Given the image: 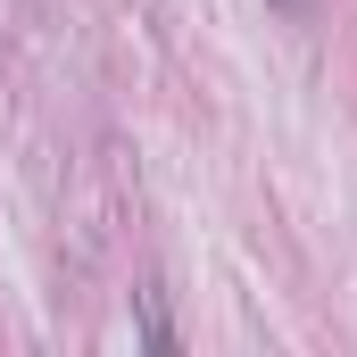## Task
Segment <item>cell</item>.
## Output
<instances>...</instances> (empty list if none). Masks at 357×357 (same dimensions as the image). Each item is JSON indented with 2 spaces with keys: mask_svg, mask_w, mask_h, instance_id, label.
I'll return each mask as SVG.
<instances>
[{
  "mask_svg": "<svg viewBox=\"0 0 357 357\" xmlns=\"http://www.w3.org/2000/svg\"><path fill=\"white\" fill-rule=\"evenodd\" d=\"M142 341H150V349H175V324H167L158 291H142Z\"/></svg>",
  "mask_w": 357,
  "mask_h": 357,
  "instance_id": "cell-1",
  "label": "cell"
}]
</instances>
